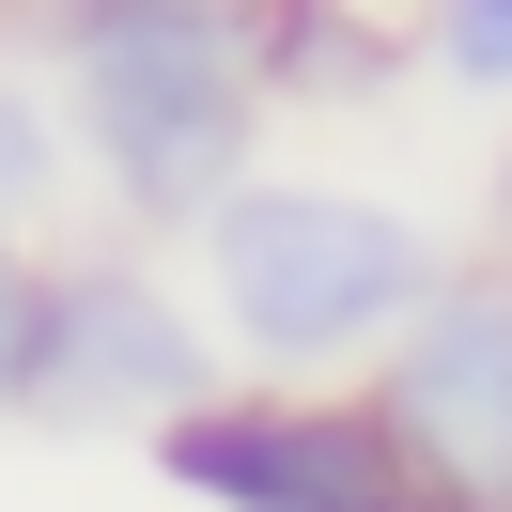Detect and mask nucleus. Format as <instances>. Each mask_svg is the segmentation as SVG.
<instances>
[{"label":"nucleus","instance_id":"1","mask_svg":"<svg viewBox=\"0 0 512 512\" xmlns=\"http://www.w3.org/2000/svg\"><path fill=\"white\" fill-rule=\"evenodd\" d=\"M47 109L140 233H187L264 140L249 0H47Z\"/></svg>","mask_w":512,"mask_h":512},{"label":"nucleus","instance_id":"2","mask_svg":"<svg viewBox=\"0 0 512 512\" xmlns=\"http://www.w3.org/2000/svg\"><path fill=\"white\" fill-rule=\"evenodd\" d=\"M187 264H202V326H218L233 357H264V373H342V357H373L388 326L435 295V233H419L404 202L249 187V171L187 218Z\"/></svg>","mask_w":512,"mask_h":512},{"label":"nucleus","instance_id":"3","mask_svg":"<svg viewBox=\"0 0 512 512\" xmlns=\"http://www.w3.org/2000/svg\"><path fill=\"white\" fill-rule=\"evenodd\" d=\"M373 419L419 497L512 512V264H435V295L373 342Z\"/></svg>","mask_w":512,"mask_h":512},{"label":"nucleus","instance_id":"4","mask_svg":"<svg viewBox=\"0 0 512 512\" xmlns=\"http://www.w3.org/2000/svg\"><path fill=\"white\" fill-rule=\"evenodd\" d=\"M156 481L187 512H404V450L373 404H326V388H202L156 419Z\"/></svg>","mask_w":512,"mask_h":512},{"label":"nucleus","instance_id":"5","mask_svg":"<svg viewBox=\"0 0 512 512\" xmlns=\"http://www.w3.org/2000/svg\"><path fill=\"white\" fill-rule=\"evenodd\" d=\"M202 388H218L202 295H171L140 249L47 264V295H32V388H16L32 419H140V435H156V419L202 404Z\"/></svg>","mask_w":512,"mask_h":512},{"label":"nucleus","instance_id":"6","mask_svg":"<svg viewBox=\"0 0 512 512\" xmlns=\"http://www.w3.org/2000/svg\"><path fill=\"white\" fill-rule=\"evenodd\" d=\"M249 47H264V109H357L419 63L388 0H249Z\"/></svg>","mask_w":512,"mask_h":512},{"label":"nucleus","instance_id":"7","mask_svg":"<svg viewBox=\"0 0 512 512\" xmlns=\"http://www.w3.org/2000/svg\"><path fill=\"white\" fill-rule=\"evenodd\" d=\"M63 171H78V140H63V109L32 94V78H0V249L63 202Z\"/></svg>","mask_w":512,"mask_h":512},{"label":"nucleus","instance_id":"8","mask_svg":"<svg viewBox=\"0 0 512 512\" xmlns=\"http://www.w3.org/2000/svg\"><path fill=\"white\" fill-rule=\"evenodd\" d=\"M404 47L450 78V94L512 109V0H419V16H404Z\"/></svg>","mask_w":512,"mask_h":512},{"label":"nucleus","instance_id":"9","mask_svg":"<svg viewBox=\"0 0 512 512\" xmlns=\"http://www.w3.org/2000/svg\"><path fill=\"white\" fill-rule=\"evenodd\" d=\"M32 295H47V264H16V249H0V404L32 388Z\"/></svg>","mask_w":512,"mask_h":512},{"label":"nucleus","instance_id":"10","mask_svg":"<svg viewBox=\"0 0 512 512\" xmlns=\"http://www.w3.org/2000/svg\"><path fill=\"white\" fill-rule=\"evenodd\" d=\"M404 512H481V497H404Z\"/></svg>","mask_w":512,"mask_h":512}]
</instances>
